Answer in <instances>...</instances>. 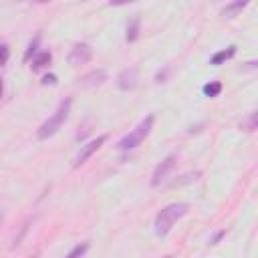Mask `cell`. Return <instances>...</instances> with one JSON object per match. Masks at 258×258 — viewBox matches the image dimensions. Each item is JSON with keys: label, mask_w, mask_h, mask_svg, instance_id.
<instances>
[{"label": "cell", "mask_w": 258, "mask_h": 258, "mask_svg": "<svg viewBox=\"0 0 258 258\" xmlns=\"http://www.w3.org/2000/svg\"><path fill=\"white\" fill-rule=\"evenodd\" d=\"M87 250H89V244H87V242H83V244H77V246H75V248H73V250H71V252H69L64 258H83Z\"/></svg>", "instance_id": "5bb4252c"}, {"label": "cell", "mask_w": 258, "mask_h": 258, "mask_svg": "<svg viewBox=\"0 0 258 258\" xmlns=\"http://www.w3.org/2000/svg\"><path fill=\"white\" fill-rule=\"evenodd\" d=\"M163 258H173V256H163Z\"/></svg>", "instance_id": "44dd1931"}, {"label": "cell", "mask_w": 258, "mask_h": 258, "mask_svg": "<svg viewBox=\"0 0 258 258\" xmlns=\"http://www.w3.org/2000/svg\"><path fill=\"white\" fill-rule=\"evenodd\" d=\"M0 222H2V216H0Z\"/></svg>", "instance_id": "7402d4cb"}, {"label": "cell", "mask_w": 258, "mask_h": 258, "mask_svg": "<svg viewBox=\"0 0 258 258\" xmlns=\"http://www.w3.org/2000/svg\"><path fill=\"white\" fill-rule=\"evenodd\" d=\"M71 105H73V101L67 97V99H62L60 103H58V107H56V111L38 127V131H36V137L38 139H48V137H52L62 125H64V121L69 119V113H71Z\"/></svg>", "instance_id": "7a4b0ae2"}, {"label": "cell", "mask_w": 258, "mask_h": 258, "mask_svg": "<svg viewBox=\"0 0 258 258\" xmlns=\"http://www.w3.org/2000/svg\"><path fill=\"white\" fill-rule=\"evenodd\" d=\"M224 234H226V230H220V232H218V234H216V236L210 240V244H218V242L222 240V236H224Z\"/></svg>", "instance_id": "d6986e66"}, {"label": "cell", "mask_w": 258, "mask_h": 258, "mask_svg": "<svg viewBox=\"0 0 258 258\" xmlns=\"http://www.w3.org/2000/svg\"><path fill=\"white\" fill-rule=\"evenodd\" d=\"M139 28H141V20H139V16H133L129 20L127 28H125V40L127 42H135L139 38Z\"/></svg>", "instance_id": "9c48e42d"}, {"label": "cell", "mask_w": 258, "mask_h": 258, "mask_svg": "<svg viewBox=\"0 0 258 258\" xmlns=\"http://www.w3.org/2000/svg\"><path fill=\"white\" fill-rule=\"evenodd\" d=\"M187 210H189V206L183 204V202H175V204H169V206H165L163 210H159V214L155 216V222H153L155 234H157V236L169 234V230L173 228V224H175L177 220H181V218L187 214Z\"/></svg>", "instance_id": "6da1fadb"}, {"label": "cell", "mask_w": 258, "mask_h": 258, "mask_svg": "<svg viewBox=\"0 0 258 258\" xmlns=\"http://www.w3.org/2000/svg\"><path fill=\"white\" fill-rule=\"evenodd\" d=\"M137 85V71L131 67V69H123L119 75H117V87L121 91H131L135 89Z\"/></svg>", "instance_id": "52a82bcc"}, {"label": "cell", "mask_w": 258, "mask_h": 258, "mask_svg": "<svg viewBox=\"0 0 258 258\" xmlns=\"http://www.w3.org/2000/svg\"><path fill=\"white\" fill-rule=\"evenodd\" d=\"M105 81H107V71L97 69V71L87 73V75L81 79V85H83V87H99V85H103Z\"/></svg>", "instance_id": "ba28073f"}, {"label": "cell", "mask_w": 258, "mask_h": 258, "mask_svg": "<svg viewBox=\"0 0 258 258\" xmlns=\"http://www.w3.org/2000/svg\"><path fill=\"white\" fill-rule=\"evenodd\" d=\"M246 6H248V2H242V0L230 2V4H226V6L222 8V16H224V18H234V16H238V12L244 10Z\"/></svg>", "instance_id": "30bf717a"}, {"label": "cell", "mask_w": 258, "mask_h": 258, "mask_svg": "<svg viewBox=\"0 0 258 258\" xmlns=\"http://www.w3.org/2000/svg\"><path fill=\"white\" fill-rule=\"evenodd\" d=\"M151 127H153V117L149 115V117H145L133 131H129L125 137H121L119 143H117V147H119L121 151H131V149L139 147V145L143 143V139L149 135Z\"/></svg>", "instance_id": "3957f363"}, {"label": "cell", "mask_w": 258, "mask_h": 258, "mask_svg": "<svg viewBox=\"0 0 258 258\" xmlns=\"http://www.w3.org/2000/svg\"><path fill=\"white\" fill-rule=\"evenodd\" d=\"M234 54H236V46L232 44V46H228V48H224V50H218V52H216V54H214V56L210 58V62L218 67V64H222L224 60H228V58H232Z\"/></svg>", "instance_id": "8fae6325"}, {"label": "cell", "mask_w": 258, "mask_h": 258, "mask_svg": "<svg viewBox=\"0 0 258 258\" xmlns=\"http://www.w3.org/2000/svg\"><path fill=\"white\" fill-rule=\"evenodd\" d=\"M56 83V77L54 75H46V77H42V85H54Z\"/></svg>", "instance_id": "ac0fdd59"}, {"label": "cell", "mask_w": 258, "mask_h": 258, "mask_svg": "<svg viewBox=\"0 0 258 258\" xmlns=\"http://www.w3.org/2000/svg\"><path fill=\"white\" fill-rule=\"evenodd\" d=\"M91 56H93V48L87 44V42H79V44H75L73 48H71V52H69V64L71 67H79V64H85V62H89L91 60Z\"/></svg>", "instance_id": "5b68a950"}, {"label": "cell", "mask_w": 258, "mask_h": 258, "mask_svg": "<svg viewBox=\"0 0 258 258\" xmlns=\"http://www.w3.org/2000/svg\"><path fill=\"white\" fill-rule=\"evenodd\" d=\"M8 56H10V48L6 44H0V67L8 62Z\"/></svg>", "instance_id": "e0dca14e"}, {"label": "cell", "mask_w": 258, "mask_h": 258, "mask_svg": "<svg viewBox=\"0 0 258 258\" xmlns=\"http://www.w3.org/2000/svg\"><path fill=\"white\" fill-rule=\"evenodd\" d=\"M202 91H204L206 97H218V95L222 93V83H220V81H210V83L204 85Z\"/></svg>", "instance_id": "4fadbf2b"}, {"label": "cell", "mask_w": 258, "mask_h": 258, "mask_svg": "<svg viewBox=\"0 0 258 258\" xmlns=\"http://www.w3.org/2000/svg\"><path fill=\"white\" fill-rule=\"evenodd\" d=\"M244 131H248V133H252V131H256V111H252L250 115H248V119L246 121H242V125H240Z\"/></svg>", "instance_id": "9a60e30c"}, {"label": "cell", "mask_w": 258, "mask_h": 258, "mask_svg": "<svg viewBox=\"0 0 258 258\" xmlns=\"http://www.w3.org/2000/svg\"><path fill=\"white\" fill-rule=\"evenodd\" d=\"M50 60H52V54H50L48 50L36 52V54H34V58H32V71H40V69H44Z\"/></svg>", "instance_id": "7c38bea8"}, {"label": "cell", "mask_w": 258, "mask_h": 258, "mask_svg": "<svg viewBox=\"0 0 258 258\" xmlns=\"http://www.w3.org/2000/svg\"><path fill=\"white\" fill-rule=\"evenodd\" d=\"M2 91H4V87H2V79H0V97H2Z\"/></svg>", "instance_id": "ffe728a7"}, {"label": "cell", "mask_w": 258, "mask_h": 258, "mask_svg": "<svg viewBox=\"0 0 258 258\" xmlns=\"http://www.w3.org/2000/svg\"><path fill=\"white\" fill-rule=\"evenodd\" d=\"M107 141V135H99V137H95V139H91L89 143H85L83 147H81V151L77 153V157H75V167H79V165H83L103 143Z\"/></svg>", "instance_id": "8992f818"}, {"label": "cell", "mask_w": 258, "mask_h": 258, "mask_svg": "<svg viewBox=\"0 0 258 258\" xmlns=\"http://www.w3.org/2000/svg\"><path fill=\"white\" fill-rule=\"evenodd\" d=\"M175 161H177V155H175V153H169L167 157H163V159L155 165V169H153L151 185H159V183H163V181L167 179V175L171 173V169L175 167Z\"/></svg>", "instance_id": "277c9868"}, {"label": "cell", "mask_w": 258, "mask_h": 258, "mask_svg": "<svg viewBox=\"0 0 258 258\" xmlns=\"http://www.w3.org/2000/svg\"><path fill=\"white\" fill-rule=\"evenodd\" d=\"M38 42H40V36H36V38H34V40H32L30 44H28V50L24 52V60H28V58H30L32 54H36V48H38Z\"/></svg>", "instance_id": "2e32d148"}]
</instances>
